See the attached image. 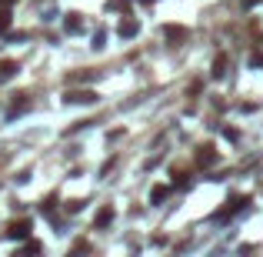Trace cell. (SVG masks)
<instances>
[{
    "instance_id": "obj_1",
    "label": "cell",
    "mask_w": 263,
    "mask_h": 257,
    "mask_svg": "<svg viewBox=\"0 0 263 257\" xmlns=\"http://www.w3.org/2000/svg\"><path fill=\"white\" fill-rule=\"evenodd\" d=\"M30 231H33L30 217H20V221H13L10 227H7V237H13V241H20V237H30Z\"/></svg>"
},
{
    "instance_id": "obj_2",
    "label": "cell",
    "mask_w": 263,
    "mask_h": 257,
    "mask_svg": "<svg viewBox=\"0 0 263 257\" xmlns=\"http://www.w3.org/2000/svg\"><path fill=\"white\" fill-rule=\"evenodd\" d=\"M117 34H120L123 40H127V37H137V34H140V23L127 17V20H120V27H117Z\"/></svg>"
},
{
    "instance_id": "obj_3",
    "label": "cell",
    "mask_w": 263,
    "mask_h": 257,
    "mask_svg": "<svg viewBox=\"0 0 263 257\" xmlns=\"http://www.w3.org/2000/svg\"><path fill=\"white\" fill-rule=\"evenodd\" d=\"M67 101L70 104H93L97 94H93V90H74V94H67Z\"/></svg>"
},
{
    "instance_id": "obj_4",
    "label": "cell",
    "mask_w": 263,
    "mask_h": 257,
    "mask_svg": "<svg viewBox=\"0 0 263 257\" xmlns=\"http://www.w3.org/2000/svg\"><path fill=\"white\" fill-rule=\"evenodd\" d=\"M17 77V64H13V60H0V84H3V80H13Z\"/></svg>"
},
{
    "instance_id": "obj_5",
    "label": "cell",
    "mask_w": 263,
    "mask_h": 257,
    "mask_svg": "<svg viewBox=\"0 0 263 257\" xmlns=\"http://www.w3.org/2000/svg\"><path fill=\"white\" fill-rule=\"evenodd\" d=\"M213 157H217V150H213V147H200V154H197V167H207V164H213Z\"/></svg>"
},
{
    "instance_id": "obj_6",
    "label": "cell",
    "mask_w": 263,
    "mask_h": 257,
    "mask_svg": "<svg viewBox=\"0 0 263 257\" xmlns=\"http://www.w3.org/2000/svg\"><path fill=\"white\" fill-rule=\"evenodd\" d=\"M27 107V94H13V104H10V117H17V114Z\"/></svg>"
},
{
    "instance_id": "obj_7",
    "label": "cell",
    "mask_w": 263,
    "mask_h": 257,
    "mask_svg": "<svg viewBox=\"0 0 263 257\" xmlns=\"http://www.w3.org/2000/svg\"><path fill=\"white\" fill-rule=\"evenodd\" d=\"M167 194H170V190H167L164 184H157V187L150 190V204H160V201H167Z\"/></svg>"
},
{
    "instance_id": "obj_8",
    "label": "cell",
    "mask_w": 263,
    "mask_h": 257,
    "mask_svg": "<svg viewBox=\"0 0 263 257\" xmlns=\"http://www.w3.org/2000/svg\"><path fill=\"white\" fill-rule=\"evenodd\" d=\"M10 23H13L10 7H3V10H0V34H7V30H10Z\"/></svg>"
},
{
    "instance_id": "obj_9",
    "label": "cell",
    "mask_w": 263,
    "mask_h": 257,
    "mask_svg": "<svg viewBox=\"0 0 263 257\" xmlns=\"http://www.w3.org/2000/svg\"><path fill=\"white\" fill-rule=\"evenodd\" d=\"M64 27H67V34H80V17H77V13H67Z\"/></svg>"
},
{
    "instance_id": "obj_10",
    "label": "cell",
    "mask_w": 263,
    "mask_h": 257,
    "mask_svg": "<svg viewBox=\"0 0 263 257\" xmlns=\"http://www.w3.org/2000/svg\"><path fill=\"white\" fill-rule=\"evenodd\" d=\"M110 221H113V207H103V211L97 214V221H93V224H97V227H107Z\"/></svg>"
},
{
    "instance_id": "obj_11",
    "label": "cell",
    "mask_w": 263,
    "mask_h": 257,
    "mask_svg": "<svg viewBox=\"0 0 263 257\" xmlns=\"http://www.w3.org/2000/svg\"><path fill=\"white\" fill-rule=\"evenodd\" d=\"M223 67H227V57L220 54L217 60H213V77H223Z\"/></svg>"
},
{
    "instance_id": "obj_12",
    "label": "cell",
    "mask_w": 263,
    "mask_h": 257,
    "mask_svg": "<svg viewBox=\"0 0 263 257\" xmlns=\"http://www.w3.org/2000/svg\"><path fill=\"white\" fill-rule=\"evenodd\" d=\"M250 64H253V67H260V64H263V54H253V60H250Z\"/></svg>"
},
{
    "instance_id": "obj_13",
    "label": "cell",
    "mask_w": 263,
    "mask_h": 257,
    "mask_svg": "<svg viewBox=\"0 0 263 257\" xmlns=\"http://www.w3.org/2000/svg\"><path fill=\"white\" fill-rule=\"evenodd\" d=\"M0 3H3V7H10V3H13V0H0Z\"/></svg>"
},
{
    "instance_id": "obj_14",
    "label": "cell",
    "mask_w": 263,
    "mask_h": 257,
    "mask_svg": "<svg viewBox=\"0 0 263 257\" xmlns=\"http://www.w3.org/2000/svg\"><path fill=\"white\" fill-rule=\"evenodd\" d=\"M143 3H154V0H143Z\"/></svg>"
}]
</instances>
